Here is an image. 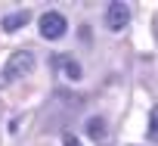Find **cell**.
<instances>
[{"instance_id":"5","label":"cell","mask_w":158,"mask_h":146,"mask_svg":"<svg viewBox=\"0 0 158 146\" xmlns=\"http://www.w3.org/2000/svg\"><path fill=\"white\" fill-rule=\"evenodd\" d=\"M87 134H90L93 140L106 137V118H99V115H96V118H90V121H87Z\"/></svg>"},{"instance_id":"8","label":"cell","mask_w":158,"mask_h":146,"mask_svg":"<svg viewBox=\"0 0 158 146\" xmlns=\"http://www.w3.org/2000/svg\"><path fill=\"white\" fill-rule=\"evenodd\" d=\"M65 146H81V143H77V137H71V134H65Z\"/></svg>"},{"instance_id":"1","label":"cell","mask_w":158,"mask_h":146,"mask_svg":"<svg viewBox=\"0 0 158 146\" xmlns=\"http://www.w3.org/2000/svg\"><path fill=\"white\" fill-rule=\"evenodd\" d=\"M31 68H34V56H31L28 50H16V53L6 59L3 71H0V87H6V84H13V81L25 78Z\"/></svg>"},{"instance_id":"2","label":"cell","mask_w":158,"mask_h":146,"mask_svg":"<svg viewBox=\"0 0 158 146\" xmlns=\"http://www.w3.org/2000/svg\"><path fill=\"white\" fill-rule=\"evenodd\" d=\"M37 25H40V34H44L47 41H59V37L65 34V28H68L65 16H62V13H56V10L44 13V16L37 19Z\"/></svg>"},{"instance_id":"4","label":"cell","mask_w":158,"mask_h":146,"mask_svg":"<svg viewBox=\"0 0 158 146\" xmlns=\"http://www.w3.org/2000/svg\"><path fill=\"white\" fill-rule=\"evenodd\" d=\"M28 19H31L28 13H13V16H6V19H3V31H6V34H13V31L25 28V25H28Z\"/></svg>"},{"instance_id":"3","label":"cell","mask_w":158,"mask_h":146,"mask_svg":"<svg viewBox=\"0 0 158 146\" xmlns=\"http://www.w3.org/2000/svg\"><path fill=\"white\" fill-rule=\"evenodd\" d=\"M127 22H130V6H127V3H109V10H106V25H109L112 31H121Z\"/></svg>"},{"instance_id":"6","label":"cell","mask_w":158,"mask_h":146,"mask_svg":"<svg viewBox=\"0 0 158 146\" xmlns=\"http://www.w3.org/2000/svg\"><path fill=\"white\" fill-rule=\"evenodd\" d=\"M62 65H65V75H68L71 81H81V78H84V68H81V62H77V59H65Z\"/></svg>"},{"instance_id":"7","label":"cell","mask_w":158,"mask_h":146,"mask_svg":"<svg viewBox=\"0 0 158 146\" xmlns=\"http://www.w3.org/2000/svg\"><path fill=\"white\" fill-rule=\"evenodd\" d=\"M149 137L158 140V112H152V124H149Z\"/></svg>"}]
</instances>
